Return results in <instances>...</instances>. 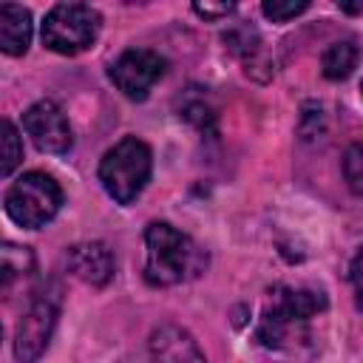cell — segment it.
I'll use <instances>...</instances> for the list:
<instances>
[{"instance_id": "obj_1", "label": "cell", "mask_w": 363, "mask_h": 363, "mask_svg": "<svg viewBox=\"0 0 363 363\" xmlns=\"http://www.w3.org/2000/svg\"><path fill=\"white\" fill-rule=\"evenodd\" d=\"M326 309V295L320 289L275 284L267 292V303L255 329V340L267 349H295L306 337V326Z\"/></svg>"}, {"instance_id": "obj_2", "label": "cell", "mask_w": 363, "mask_h": 363, "mask_svg": "<svg viewBox=\"0 0 363 363\" xmlns=\"http://www.w3.org/2000/svg\"><path fill=\"white\" fill-rule=\"evenodd\" d=\"M145 281L150 286H176L204 272L207 255L204 250L182 230L167 221H150L145 230Z\"/></svg>"}, {"instance_id": "obj_3", "label": "cell", "mask_w": 363, "mask_h": 363, "mask_svg": "<svg viewBox=\"0 0 363 363\" xmlns=\"http://www.w3.org/2000/svg\"><path fill=\"white\" fill-rule=\"evenodd\" d=\"M150 170H153L150 147L136 136H125L102 156L99 182L116 204H133L145 190V184L150 182Z\"/></svg>"}, {"instance_id": "obj_4", "label": "cell", "mask_w": 363, "mask_h": 363, "mask_svg": "<svg viewBox=\"0 0 363 363\" xmlns=\"http://www.w3.org/2000/svg\"><path fill=\"white\" fill-rule=\"evenodd\" d=\"M3 207L9 218L23 230H40L45 227L62 207V187L54 176L43 170L23 173L3 199Z\"/></svg>"}, {"instance_id": "obj_5", "label": "cell", "mask_w": 363, "mask_h": 363, "mask_svg": "<svg viewBox=\"0 0 363 363\" xmlns=\"http://www.w3.org/2000/svg\"><path fill=\"white\" fill-rule=\"evenodd\" d=\"M60 306H62L60 281H45L34 292L28 309L23 312V318L17 323V332H14V357H17V363H37L43 357V352L48 349V340L54 335Z\"/></svg>"}, {"instance_id": "obj_6", "label": "cell", "mask_w": 363, "mask_h": 363, "mask_svg": "<svg viewBox=\"0 0 363 363\" xmlns=\"http://www.w3.org/2000/svg\"><path fill=\"white\" fill-rule=\"evenodd\" d=\"M102 17L94 6L88 3H57L48 9L45 20H43V45L74 57L88 51L96 43Z\"/></svg>"}, {"instance_id": "obj_7", "label": "cell", "mask_w": 363, "mask_h": 363, "mask_svg": "<svg viewBox=\"0 0 363 363\" xmlns=\"http://www.w3.org/2000/svg\"><path fill=\"white\" fill-rule=\"evenodd\" d=\"M164 68H167V60L159 51H150V48H128V51H122L111 62V71L108 74H111L113 85L128 99L142 102L150 94V88L164 77Z\"/></svg>"}, {"instance_id": "obj_8", "label": "cell", "mask_w": 363, "mask_h": 363, "mask_svg": "<svg viewBox=\"0 0 363 363\" xmlns=\"http://www.w3.org/2000/svg\"><path fill=\"white\" fill-rule=\"evenodd\" d=\"M23 130L28 133L34 147L43 153H68L74 145L71 125L62 108L51 99H40L23 113Z\"/></svg>"}, {"instance_id": "obj_9", "label": "cell", "mask_w": 363, "mask_h": 363, "mask_svg": "<svg viewBox=\"0 0 363 363\" xmlns=\"http://www.w3.org/2000/svg\"><path fill=\"white\" fill-rule=\"evenodd\" d=\"M65 269L74 278H79L82 284L99 289V286H105L113 278L116 258H113L108 244H102V241H82V244H74V247L65 250Z\"/></svg>"}, {"instance_id": "obj_10", "label": "cell", "mask_w": 363, "mask_h": 363, "mask_svg": "<svg viewBox=\"0 0 363 363\" xmlns=\"http://www.w3.org/2000/svg\"><path fill=\"white\" fill-rule=\"evenodd\" d=\"M147 363H207L193 335L176 323H164L147 337Z\"/></svg>"}, {"instance_id": "obj_11", "label": "cell", "mask_w": 363, "mask_h": 363, "mask_svg": "<svg viewBox=\"0 0 363 363\" xmlns=\"http://www.w3.org/2000/svg\"><path fill=\"white\" fill-rule=\"evenodd\" d=\"M31 45V11L14 3L0 6V51L9 57L26 54Z\"/></svg>"}, {"instance_id": "obj_12", "label": "cell", "mask_w": 363, "mask_h": 363, "mask_svg": "<svg viewBox=\"0 0 363 363\" xmlns=\"http://www.w3.org/2000/svg\"><path fill=\"white\" fill-rule=\"evenodd\" d=\"M224 43H227V48L241 60V65H244L247 74H255L258 68H269L264 43H261V37H258V31H255L252 26H247V23L233 26V28L224 34Z\"/></svg>"}, {"instance_id": "obj_13", "label": "cell", "mask_w": 363, "mask_h": 363, "mask_svg": "<svg viewBox=\"0 0 363 363\" xmlns=\"http://www.w3.org/2000/svg\"><path fill=\"white\" fill-rule=\"evenodd\" d=\"M357 60H360L357 40L354 37H343V40H335V43L326 45V51L320 57V71H323L326 79L337 82V79H346L357 68Z\"/></svg>"}, {"instance_id": "obj_14", "label": "cell", "mask_w": 363, "mask_h": 363, "mask_svg": "<svg viewBox=\"0 0 363 363\" xmlns=\"http://www.w3.org/2000/svg\"><path fill=\"white\" fill-rule=\"evenodd\" d=\"M0 255H3L0 272H3V289H6V292L11 289V284H14L17 278H26V275L34 272V252H31L28 247H20V244L6 241L3 250H0Z\"/></svg>"}, {"instance_id": "obj_15", "label": "cell", "mask_w": 363, "mask_h": 363, "mask_svg": "<svg viewBox=\"0 0 363 363\" xmlns=\"http://www.w3.org/2000/svg\"><path fill=\"white\" fill-rule=\"evenodd\" d=\"M20 162H23V139L14 128V122L3 119V164H0V173L11 176Z\"/></svg>"}, {"instance_id": "obj_16", "label": "cell", "mask_w": 363, "mask_h": 363, "mask_svg": "<svg viewBox=\"0 0 363 363\" xmlns=\"http://www.w3.org/2000/svg\"><path fill=\"white\" fill-rule=\"evenodd\" d=\"M343 176L352 193L363 196V145H349L343 153Z\"/></svg>"}, {"instance_id": "obj_17", "label": "cell", "mask_w": 363, "mask_h": 363, "mask_svg": "<svg viewBox=\"0 0 363 363\" xmlns=\"http://www.w3.org/2000/svg\"><path fill=\"white\" fill-rule=\"evenodd\" d=\"M309 9V3L306 0H264L261 3V11L272 20V23H286V20H292V17H298V14H303Z\"/></svg>"}, {"instance_id": "obj_18", "label": "cell", "mask_w": 363, "mask_h": 363, "mask_svg": "<svg viewBox=\"0 0 363 363\" xmlns=\"http://www.w3.org/2000/svg\"><path fill=\"white\" fill-rule=\"evenodd\" d=\"M182 116H184L190 125H196L199 130H204V133H213V130H216V113H213V108H210L204 99L187 102V105L182 108Z\"/></svg>"}, {"instance_id": "obj_19", "label": "cell", "mask_w": 363, "mask_h": 363, "mask_svg": "<svg viewBox=\"0 0 363 363\" xmlns=\"http://www.w3.org/2000/svg\"><path fill=\"white\" fill-rule=\"evenodd\" d=\"M349 281H352V289H354V301L363 309V247L354 252V258L349 264Z\"/></svg>"}, {"instance_id": "obj_20", "label": "cell", "mask_w": 363, "mask_h": 363, "mask_svg": "<svg viewBox=\"0 0 363 363\" xmlns=\"http://www.w3.org/2000/svg\"><path fill=\"white\" fill-rule=\"evenodd\" d=\"M235 6L233 3H196L193 6V11L199 14V17H204V20H218V17H227L230 11H233Z\"/></svg>"}, {"instance_id": "obj_21", "label": "cell", "mask_w": 363, "mask_h": 363, "mask_svg": "<svg viewBox=\"0 0 363 363\" xmlns=\"http://www.w3.org/2000/svg\"><path fill=\"white\" fill-rule=\"evenodd\" d=\"M340 9L349 11V14H360L363 11V3H340Z\"/></svg>"}, {"instance_id": "obj_22", "label": "cell", "mask_w": 363, "mask_h": 363, "mask_svg": "<svg viewBox=\"0 0 363 363\" xmlns=\"http://www.w3.org/2000/svg\"><path fill=\"white\" fill-rule=\"evenodd\" d=\"M360 94H363V82H360Z\"/></svg>"}]
</instances>
